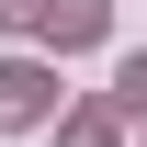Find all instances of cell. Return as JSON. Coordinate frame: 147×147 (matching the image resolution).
Segmentation results:
<instances>
[{
  "instance_id": "7a4b0ae2",
  "label": "cell",
  "mask_w": 147,
  "mask_h": 147,
  "mask_svg": "<svg viewBox=\"0 0 147 147\" xmlns=\"http://www.w3.org/2000/svg\"><path fill=\"white\" fill-rule=\"evenodd\" d=\"M34 23H45L57 45H102V0H45Z\"/></svg>"
},
{
  "instance_id": "277c9868",
  "label": "cell",
  "mask_w": 147,
  "mask_h": 147,
  "mask_svg": "<svg viewBox=\"0 0 147 147\" xmlns=\"http://www.w3.org/2000/svg\"><path fill=\"white\" fill-rule=\"evenodd\" d=\"M57 147H113V113H68V125H57Z\"/></svg>"
},
{
  "instance_id": "6da1fadb",
  "label": "cell",
  "mask_w": 147,
  "mask_h": 147,
  "mask_svg": "<svg viewBox=\"0 0 147 147\" xmlns=\"http://www.w3.org/2000/svg\"><path fill=\"white\" fill-rule=\"evenodd\" d=\"M45 113H57V68H34V57H11V68H0V136L45 125Z\"/></svg>"
},
{
  "instance_id": "3957f363",
  "label": "cell",
  "mask_w": 147,
  "mask_h": 147,
  "mask_svg": "<svg viewBox=\"0 0 147 147\" xmlns=\"http://www.w3.org/2000/svg\"><path fill=\"white\" fill-rule=\"evenodd\" d=\"M113 113H147V45L125 57V68H113Z\"/></svg>"
},
{
  "instance_id": "5b68a950",
  "label": "cell",
  "mask_w": 147,
  "mask_h": 147,
  "mask_svg": "<svg viewBox=\"0 0 147 147\" xmlns=\"http://www.w3.org/2000/svg\"><path fill=\"white\" fill-rule=\"evenodd\" d=\"M34 11H45V0H0V23H34Z\"/></svg>"
}]
</instances>
